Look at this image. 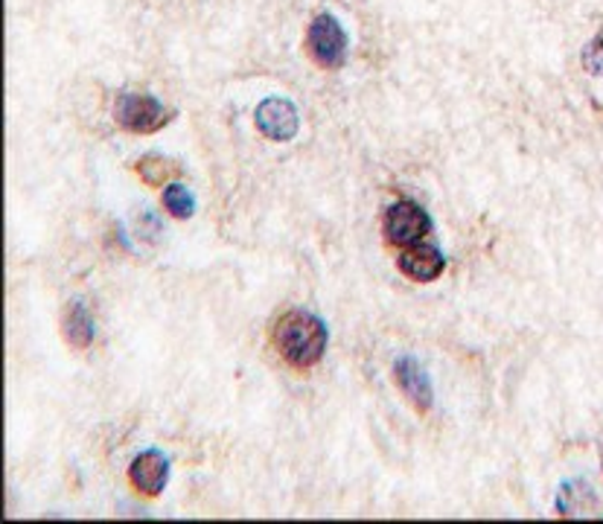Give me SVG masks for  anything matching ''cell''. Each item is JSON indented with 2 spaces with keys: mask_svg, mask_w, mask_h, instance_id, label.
I'll use <instances>...</instances> for the list:
<instances>
[{
  "mask_svg": "<svg viewBox=\"0 0 603 524\" xmlns=\"http://www.w3.org/2000/svg\"><path fill=\"white\" fill-rule=\"evenodd\" d=\"M272 341H275L277 353L284 355L286 362L298 367V371H310L324 359L327 350V326L303 309H292L286 315L277 317L275 329H272Z\"/></svg>",
  "mask_w": 603,
  "mask_h": 524,
  "instance_id": "6da1fadb",
  "label": "cell"
},
{
  "mask_svg": "<svg viewBox=\"0 0 603 524\" xmlns=\"http://www.w3.org/2000/svg\"><path fill=\"white\" fill-rule=\"evenodd\" d=\"M306 53L312 55V62L318 67H327V71H336L344 64L348 59V36L341 29L339 18L336 15H318L312 21L310 33H306Z\"/></svg>",
  "mask_w": 603,
  "mask_h": 524,
  "instance_id": "7a4b0ae2",
  "label": "cell"
},
{
  "mask_svg": "<svg viewBox=\"0 0 603 524\" xmlns=\"http://www.w3.org/2000/svg\"><path fill=\"white\" fill-rule=\"evenodd\" d=\"M114 117H117L120 126L135 132V135H152V132H158V128L173 120V111H166L149 93H120L117 105H114Z\"/></svg>",
  "mask_w": 603,
  "mask_h": 524,
  "instance_id": "3957f363",
  "label": "cell"
},
{
  "mask_svg": "<svg viewBox=\"0 0 603 524\" xmlns=\"http://www.w3.org/2000/svg\"><path fill=\"white\" fill-rule=\"evenodd\" d=\"M385 239L397 248H409V245H417L423 236H429L431 230V219L429 213L414 204V201H397L393 208H388L385 213Z\"/></svg>",
  "mask_w": 603,
  "mask_h": 524,
  "instance_id": "277c9868",
  "label": "cell"
},
{
  "mask_svg": "<svg viewBox=\"0 0 603 524\" xmlns=\"http://www.w3.org/2000/svg\"><path fill=\"white\" fill-rule=\"evenodd\" d=\"M256 128L263 132L268 140L286 144L298 135V111L289 100H265L256 109Z\"/></svg>",
  "mask_w": 603,
  "mask_h": 524,
  "instance_id": "5b68a950",
  "label": "cell"
},
{
  "mask_svg": "<svg viewBox=\"0 0 603 524\" xmlns=\"http://www.w3.org/2000/svg\"><path fill=\"white\" fill-rule=\"evenodd\" d=\"M397 269H400L409 280H417V283H431L438 280L443 269H447V260H443V253L438 248H431V245H409V248H402V253L397 257Z\"/></svg>",
  "mask_w": 603,
  "mask_h": 524,
  "instance_id": "8992f818",
  "label": "cell"
},
{
  "mask_svg": "<svg viewBox=\"0 0 603 524\" xmlns=\"http://www.w3.org/2000/svg\"><path fill=\"white\" fill-rule=\"evenodd\" d=\"M393 379H397V388L402 390V397L409 399L417 411H429L431 408V382H429V373L423 371L420 362H414V359H400V362L393 364Z\"/></svg>",
  "mask_w": 603,
  "mask_h": 524,
  "instance_id": "52a82bcc",
  "label": "cell"
},
{
  "mask_svg": "<svg viewBox=\"0 0 603 524\" xmlns=\"http://www.w3.org/2000/svg\"><path fill=\"white\" fill-rule=\"evenodd\" d=\"M128 481L147 496H161V489L169 481V461L155 449H149V452L138 454L135 463L128 466Z\"/></svg>",
  "mask_w": 603,
  "mask_h": 524,
  "instance_id": "ba28073f",
  "label": "cell"
},
{
  "mask_svg": "<svg viewBox=\"0 0 603 524\" xmlns=\"http://www.w3.org/2000/svg\"><path fill=\"white\" fill-rule=\"evenodd\" d=\"M62 335H64V341L71 344L74 350H85V347H91L93 321H91V315H88V309H85L79 300H74L71 307L64 309Z\"/></svg>",
  "mask_w": 603,
  "mask_h": 524,
  "instance_id": "9c48e42d",
  "label": "cell"
},
{
  "mask_svg": "<svg viewBox=\"0 0 603 524\" xmlns=\"http://www.w3.org/2000/svg\"><path fill=\"white\" fill-rule=\"evenodd\" d=\"M178 163L166 161L161 154H147V158H140L138 161V175L143 178L147 187H164L166 182H173L178 178Z\"/></svg>",
  "mask_w": 603,
  "mask_h": 524,
  "instance_id": "30bf717a",
  "label": "cell"
},
{
  "mask_svg": "<svg viewBox=\"0 0 603 524\" xmlns=\"http://www.w3.org/2000/svg\"><path fill=\"white\" fill-rule=\"evenodd\" d=\"M164 208L175 219H190L196 213V199H192V192L184 184H169L164 190Z\"/></svg>",
  "mask_w": 603,
  "mask_h": 524,
  "instance_id": "8fae6325",
  "label": "cell"
},
{
  "mask_svg": "<svg viewBox=\"0 0 603 524\" xmlns=\"http://www.w3.org/2000/svg\"><path fill=\"white\" fill-rule=\"evenodd\" d=\"M583 64L589 73H603V38H598V41L586 47Z\"/></svg>",
  "mask_w": 603,
  "mask_h": 524,
  "instance_id": "7c38bea8",
  "label": "cell"
}]
</instances>
